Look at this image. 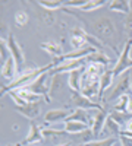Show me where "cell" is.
<instances>
[{"label":"cell","instance_id":"cell-38","mask_svg":"<svg viewBox=\"0 0 132 146\" xmlns=\"http://www.w3.org/2000/svg\"><path fill=\"white\" fill-rule=\"evenodd\" d=\"M122 146H132V137H126V136H119Z\"/></svg>","mask_w":132,"mask_h":146},{"label":"cell","instance_id":"cell-39","mask_svg":"<svg viewBox=\"0 0 132 146\" xmlns=\"http://www.w3.org/2000/svg\"><path fill=\"white\" fill-rule=\"evenodd\" d=\"M123 130H128V131H132V118L128 121V123H126V126H125V129Z\"/></svg>","mask_w":132,"mask_h":146},{"label":"cell","instance_id":"cell-8","mask_svg":"<svg viewBox=\"0 0 132 146\" xmlns=\"http://www.w3.org/2000/svg\"><path fill=\"white\" fill-rule=\"evenodd\" d=\"M85 63H87V57L81 58V60H68V62H63L60 64L54 66L49 73H50V76L56 75V73H70V72L78 70V69H84V64Z\"/></svg>","mask_w":132,"mask_h":146},{"label":"cell","instance_id":"cell-36","mask_svg":"<svg viewBox=\"0 0 132 146\" xmlns=\"http://www.w3.org/2000/svg\"><path fill=\"white\" fill-rule=\"evenodd\" d=\"M87 3V0H68V2H65V7H72V9H81L84 5Z\"/></svg>","mask_w":132,"mask_h":146},{"label":"cell","instance_id":"cell-7","mask_svg":"<svg viewBox=\"0 0 132 146\" xmlns=\"http://www.w3.org/2000/svg\"><path fill=\"white\" fill-rule=\"evenodd\" d=\"M70 102L74 104L76 108H81V110H104L98 102H94L91 100H88L87 96H84L81 92H74L72 91V95H70Z\"/></svg>","mask_w":132,"mask_h":146},{"label":"cell","instance_id":"cell-25","mask_svg":"<svg viewBox=\"0 0 132 146\" xmlns=\"http://www.w3.org/2000/svg\"><path fill=\"white\" fill-rule=\"evenodd\" d=\"M37 18L43 23H46V25H53L54 21H56V16H54L53 12L52 10H47V9H43L41 6H40V9L37 12Z\"/></svg>","mask_w":132,"mask_h":146},{"label":"cell","instance_id":"cell-40","mask_svg":"<svg viewBox=\"0 0 132 146\" xmlns=\"http://www.w3.org/2000/svg\"><path fill=\"white\" fill-rule=\"evenodd\" d=\"M56 146H72L70 142H65V143H60V145H56Z\"/></svg>","mask_w":132,"mask_h":146},{"label":"cell","instance_id":"cell-6","mask_svg":"<svg viewBox=\"0 0 132 146\" xmlns=\"http://www.w3.org/2000/svg\"><path fill=\"white\" fill-rule=\"evenodd\" d=\"M6 42H7V47H9L10 56L13 57L15 63H16V69L21 70L23 62H25V54H23V50L21 48V45L18 44V41H16V38H15V35H13V34H7V36H6Z\"/></svg>","mask_w":132,"mask_h":146},{"label":"cell","instance_id":"cell-16","mask_svg":"<svg viewBox=\"0 0 132 146\" xmlns=\"http://www.w3.org/2000/svg\"><path fill=\"white\" fill-rule=\"evenodd\" d=\"M82 75H84V69H78L68 73V85L74 92H81L82 86Z\"/></svg>","mask_w":132,"mask_h":146},{"label":"cell","instance_id":"cell-18","mask_svg":"<svg viewBox=\"0 0 132 146\" xmlns=\"http://www.w3.org/2000/svg\"><path fill=\"white\" fill-rule=\"evenodd\" d=\"M46 53H49L50 56H53V58H57L63 56V48H62V44L60 42H56V41H46V42H41L40 45Z\"/></svg>","mask_w":132,"mask_h":146},{"label":"cell","instance_id":"cell-21","mask_svg":"<svg viewBox=\"0 0 132 146\" xmlns=\"http://www.w3.org/2000/svg\"><path fill=\"white\" fill-rule=\"evenodd\" d=\"M112 62V58L109 56H106L103 51H95L92 54H90L87 57V63H94V64H103V66H107V64H110Z\"/></svg>","mask_w":132,"mask_h":146},{"label":"cell","instance_id":"cell-15","mask_svg":"<svg viewBox=\"0 0 132 146\" xmlns=\"http://www.w3.org/2000/svg\"><path fill=\"white\" fill-rule=\"evenodd\" d=\"M66 80L68 78L65 79L63 78V73H56V75H52V83H50V98H53V96L59 95L63 88H65V85H66Z\"/></svg>","mask_w":132,"mask_h":146},{"label":"cell","instance_id":"cell-3","mask_svg":"<svg viewBox=\"0 0 132 146\" xmlns=\"http://www.w3.org/2000/svg\"><path fill=\"white\" fill-rule=\"evenodd\" d=\"M131 48H132V40H126L125 44H123V48H122L121 54H119V57H117L116 64L112 67L115 78H119L121 75H123L125 72H128L129 69H132V58L129 57Z\"/></svg>","mask_w":132,"mask_h":146},{"label":"cell","instance_id":"cell-26","mask_svg":"<svg viewBox=\"0 0 132 146\" xmlns=\"http://www.w3.org/2000/svg\"><path fill=\"white\" fill-rule=\"evenodd\" d=\"M109 115L116 121L119 126H126V123L132 118V114L131 113H119V111H115V110L109 113Z\"/></svg>","mask_w":132,"mask_h":146},{"label":"cell","instance_id":"cell-24","mask_svg":"<svg viewBox=\"0 0 132 146\" xmlns=\"http://www.w3.org/2000/svg\"><path fill=\"white\" fill-rule=\"evenodd\" d=\"M121 130H122L121 126H119L110 115L107 117V121H106V124H104L103 133H106V135H109V136H116V135H121Z\"/></svg>","mask_w":132,"mask_h":146},{"label":"cell","instance_id":"cell-4","mask_svg":"<svg viewBox=\"0 0 132 146\" xmlns=\"http://www.w3.org/2000/svg\"><path fill=\"white\" fill-rule=\"evenodd\" d=\"M132 88V76L129 72H125L123 75L119 76L117 82L112 86L110 94L107 96V101H113V100H119L122 95H126L128 91H131Z\"/></svg>","mask_w":132,"mask_h":146},{"label":"cell","instance_id":"cell-9","mask_svg":"<svg viewBox=\"0 0 132 146\" xmlns=\"http://www.w3.org/2000/svg\"><path fill=\"white\" fill-rule=\"evenodd\" d=\"M107 111L106 110H95V113L91 118V130L94 131V136L97 137L100 136L103 130H104V124L107 121Z\"/></svg>","mask_w":132,"mask_h":146},{"label":"cell","instance_id":"cell-1","mask_svg":"<svg viewBox=\"0 0 132 146\" xmlns=\"http://www.w3.org/2000/svg\"><path fill=\"white\" fill-rule=\"evenodd\" d=\"M85 23L90 27L91 35H94L95 38H98L103 44L109 45L117 56L121 54L115 47V42L119 40L117 29H116V25L113 23V21L109 16H100L94 22H85Z\"/></svg>","mask_w":132,"mask_h":146},{"label":"cell","instance_id":"cell-34","mask_svg":"<svg viewBox=\"0 0 132 146\" xmlns=\"http://www.w3.org/2000/svg\"><path fill=\"white\" fill-rule=\"evenodd\" d=\"M76 137L82 142L81 145H85V143H90V142H92V137H95L94 136V131L91 130V127H88L87 130H84L82 133H79V135H76Z\"/></svg>","mask_w":132,"mask_h":146},{"label":"cell","instance_id":"cell-42","mask_svg":"<svg viewBox=\"0 0 132 146\" xmlns=\"http://www.w3.org/2000/svg\"><path fill=\"white\" fill-rule=\"evenodd\" d=\"M18 146H23V145H21V143H18Z\"/></svg>","mask_w":132,"mask_h":146},{"label":"cell","instance_id":"cell-12","mask_svg":"<svg viewBox=\"0 0 132 146\" xmlns=\"http://www.w3.org/2000/svg\"><path fill=\"white\" fill-rule=\"evenodd\" d=\"M16 111L28 120H35L40 115L41 102H31V104H27L23 107H16Z\"/></svg>","mask_w":132,"mask_h":146},{"label":"cell","instance_id":"cell-20","mask_svg":"<svg viewBox=\"0 0 132 146\" xmlns=\"http://www.w3.org/2000/svg\"><path fill=\"white\" fill-rule=\"evenodd\" d=\"M91 118H92V117H90V114L85 111V110L75 108L74 111L70 113V115H69L68 120H72V121H81V123L90 126V124H91ZM68 120H66V121H68Z\"/></svg>","mask_w":132,"mask_h":146},{"label":"cell","instance_id":"cell-5","mask_svg":"<svg viewBox=\"0 0 132 146\" xmlns=\"http://www.w3.org/2000/svg\"><path fill=\"white\" fill-rule=\"evenodd\" d=\"M49 75H50V73L46 72V73H43L38 79H35L32 83H29L28 86H25L28 91H31L34 94L43 96L47 102H50V100H52L50 98V88H47V85H46V80H47V78H49Z\"/></svg>","mask_w":132,"mask_h":146},{"label":"cell","instance_id":"cell-23","mask_svg":"<svg viewBox=\"0 0 132 146\" xmlns=\"http://www.w3.org/2000/svg\"><path fill=\"white\" fill-rule=\"evenodd\" d=\"M15 92H16L25 102H28V104H31V102H41V96L37 95V94H34V92H31V91H28L27 88L16 89Z\"/></svg>","mask_w":132,"mask_h":146},{"label":"cell","instance_id":"cell-13","mask_svg":"<svg viewBox=\"0 0 132 146\" xmlns=\"http://www.w3.org/2000/svg\"><path fill=\"white\" fill-rule=\"evenodd\" d=\"M81 94L84 96H87L88 100H98V94H100V80L95 82H82L81 86Z\"/></svg>","mask_w":132,"mask_h":146},{"label":"cell","instance_id":"cell-2","mask_svg":"<svg viewBox=\"0 0 132 146\" xmlns=\"http://www.w3.org/2000/svg\"><path fill=\"white\" fill-rule=\"evenodd\" d=\"M53 69V64H46L43 67H34V69H28L25 70L23 73H21V75L13 80V82H10L7 83L6 86H2V95L10 92V91H16V89H21V88H25L28 86L29 83H32L35 79H38L43 73L46 72H50Z\"/></svg>","mask_w":132,"mask_h":146},{"label":"cell","instance_id":"cell-37","mask_svg":"<svg viewBox=\"0 0 132 146\" xmlns=\"http://www.w3.org/2000/svg\"><path fill=\"white\" fill-rule=\"evenodd\" d=\"M7 95L10 96V98L12 100H13V102L16 104V107H23V105H27L28 102H25V101H23L22 98H21V96L15 92V91H10V92H7Z\"/></svg>","mask_w":132,"mask_h":146},{"label":"cell","instance_id":"cell-17","mask_svg":"<svg viewBox=\"0 0 132 146\" xmlns=\"http://www.w3.org/2000/svg\"><path fill=\"white\" fill-rule=\"evenodd\" d=\"M16 70H18L16 69V63H15L13 57L10 56L2 64V78H3V80H12L13 82V76H15Z\"/></svg>","mask_w":132,"mask_h":146},{"label":"cell","instance_id":"cell-10","mask_svg":"<svg viewBox=\"0 0 132 146\" xmlns=\"http://www.w3.org/2000/svg\"><path fill=\"white\" fill-rule=\"evenodd\" d=\"M72 111L66 108H56V110H50L47 111L44 115V121L49 124H56V123H60V121H66L69 118Z\"/></svg>","mask_w":132,"mask_h":146},{"label":"cell","instance_id":"cell-33","mask_svg":"<svg viewBox=\"0 0 132 146\" xmlns=\"http://www.w3.org/2000/svg\"><path fill=\"white\" fill-rule=\"evenodd\" d=\"M116 143V137H107L103 140H92L85 145H78V146H113Z\"/></svg>","mask_w":132,"mask_h":146},{"label":"cell","instance_id":"cell-28","mask_svg":"<svg viewBox=\"0 0 132 146\" xmlns=\"http://www.w3.org/2000/svg\"><path fill=\"white\" fill-rule=\"evenodd\" d=\"M43 135H44V137H49V139H57V137H66L69 133L65 130H60V129L49 127V129H43Z\"/></svg>","mask_w":132,"mask_h":146},{"label":"cell","instance_id":"cell-31","mask_svg":"<svg viewBox=\"0 0 132 146\" xmlns=\"http://www.w3.org/2000/svg\"><path fill=\"white\" fill-rule=\"evenodd\" d=\"M123 31L126 35V40H132V2H131V12L123 21Z\"/></svg>","mask_w":132,"mask_h":146},{"label":"cell","instance_id":"cell-14","mask_svg":"<svg viewBox=\"0 0 132 146\" xmlns=\"http://www.w3.org/2000/svg\"><path fill=\"white\" fill-rule=\"evenodd\" d=\"M113 79H115V75H113V69L107 67L103 73V76L100 78V94H98V101H103V96H104V92L112 86L113 83Z\"/></svg>","mask_w":132,"mask_h":146},{"label":"cell","instance_id":"cell-22","mask_svg":"<svg viewBox=\"0 0 132 146\" xmlns=\"http://www.w3.org/2000/svg\"><path fill=\"white\" fill-rule=\"evenodd\" d=\"M109 9L113 12H119V13H125L128 15L131 12V3L126 0H113L109 3Z\"/></svg>","mask_w":132,"mask_h":146},{"label":"cell","instance_id":"cell-11","mask_svg":"<svg viewBox=\"0 0 132 146\" xmlns=\"http://www.w3.org/2000/svg\"><path fill=\"white\" fill-rule=\"evenodd\" d=\"M44 139V135H43V129L40 126H37L35 123H31L29 124V131L27 137L23 139V142L21 145L23 146H29V145H34V143H38Z\"/></svg>","mask_w":132,"mask_h":146},{"label":"cell","instance_id":"cell-27","mask_svg":"<svg viewBox=\"0 0 132 146\" xmlns=\"http://www.w3.org/2000/svg\"><path fill=\"white\" fill-rule=\"evenodd\" d=\"M38 6H41L43 9H47V10H57V9H62L65 2H59V0H38L37 2Z\"/></svg>","mask_w":132,"mask_h":146},{"label":"cell","instance_id":"cell-41","mask_svg":"<svg viewBox=\"0 0 132 146\" xmlns=\"http://www.w3.org/2000/svg\"><path fill=\"white\" fill-rule=\"evenodd\" d=\"M6 146H18V145H6Z\"/></svg>","mask_w":132,"mask_h":146},{"label":"cell","instance_id":"cell-29","mask_svg":"<svg viewBox=\"0 0 132 146\" xmlns=\"http://www.w3.org/2000/svg\"><path fill=\"white\" fill-rule=\"evenodd\" d=\"M129 100H131V95H122L121 98L117 100V102L115 104L113 110L119 113H128V107H129Z\"/></svg>","mask_w":132,"mask_h":146},{"label":"cell","instance_id":"cell-35","mask_svg":"<svg viewBox=\"0 0 132 146\" xmlns=\"http://www.w3.org/2000/svg\"><path fill=\"white\" fill-rule=\"evenodd\" d=\"M9 57H10V51H9L7 42H6V40H2L0 41V60H2V64L6 62Z\"/></svg>","mask_w":132,"mask_h":146},{"label":"cell","instance_id":"cell-19","mask_svg":"<svg viewBox=\"0 0 132 146\" xmlns=\"http://www.w3.org/2000/svg\"><path fill=\"white\" fill-rule=\"evenodd\" d=\"M88 129V124H84L81 123V121H72V120H68L65 121L63 124V130L68 131L69 135H79V133H82L84 130Z\"/></svg>","mask_w":132,"mask_h":146},{"label":"cell","instance_id":"cell-32","mask_svg":"<svg viewBox=\"0 0 132 146\" xmlns=\"http://www.w3.org/2000/svg\"><path fill=\"white\" fill-rule=\"evenodd\" d=\"M15 25L16 27H25L27 23H28V13L25 10H18L16 13H15Z\"/></svg>","mask_w":132,"mask_h":146},{"label":"cell","instance_id":"cell-30","mask_svg":"<svg viewBox=\"0 0 132 146\" xmlns=\"http://www.w3.org/2000/svg\"><path fill=\"white\" fill-rule=\"evenodd\" d=\"M106 2L104 0H87V3L84 5L79 10L81 12H92L95 9H100L101 6H104Z\"/></svg>","mask_w":132,"mask_h":146}]
</instances>
